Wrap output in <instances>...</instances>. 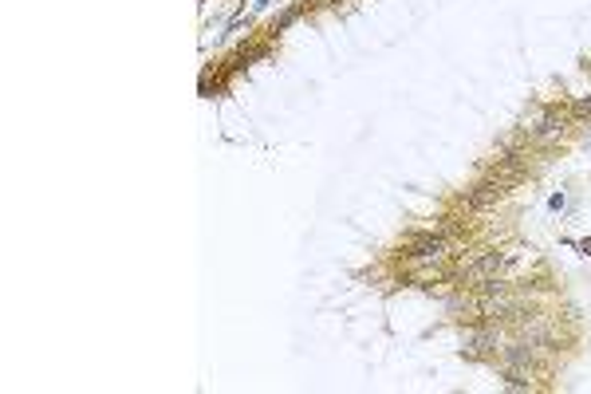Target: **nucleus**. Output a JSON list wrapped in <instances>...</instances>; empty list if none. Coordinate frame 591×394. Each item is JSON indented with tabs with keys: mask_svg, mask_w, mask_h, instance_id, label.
<instances>
[{
	"mask_svg": "<svg viewBox=\"0 0 591 394\" xmlns=\"http://www.w3.org/2000/svg\"><path fill=\"white\" fill-rule=\"evenodd\" d=\"M497 268H501V256H497V252H489V256H485V260H477L473 268H465V280H469V284H485L493 272H497Z\"/></svg>",
	"mask_w": 591,
	"mask_h": 394,
	"instance_id": "f257e3e1",
	"label": "nucleus"
},
{
	"mask_svg": "<svg viewBox=\"0 0 591 394\" xmlns=\"http://www.w3.org/2000/svg\"><path fill=\"white\" fill-rule=\"evenodd\" d=\"M437 252H445V240H418V244L410 248V256H414V260H422V256H437Z\"/></svg>",
	"mask_w": 591,
	"mask_h": 394,
	"instance_id": "f03ea898",
	"label": "nucleus"
},
{
	"mask_svg": "<svg viewBox=\"0 0 591 394\" xmlns=\"http://www.w3.org/2000/svg\"><path fill=\"white\" fill-rule=\"evenodd\" d=\"M548 209H552V213H560V209H564V193H552V201H548Z\"/></svg>",
	"mask_w": 591,
	"mask_h": 394,
	"instance_id": "7ed1b4c3",
	"label": "nucleus"
},
{
	"mask_svg": "<svg viewBox=\"0 0 591 394\" xmlns=\"http://www.w3.org/2000/svg\"><path fill=\"white\" fill-rule=\"evenodd\" d=\"M584 252H591V240H584Z\"/></svg>",
	"mask_w": 591,
	"mask_h": 394,
	"instance_id": "20e7f679",
	"label": "nucleus"
}]
</instances>
